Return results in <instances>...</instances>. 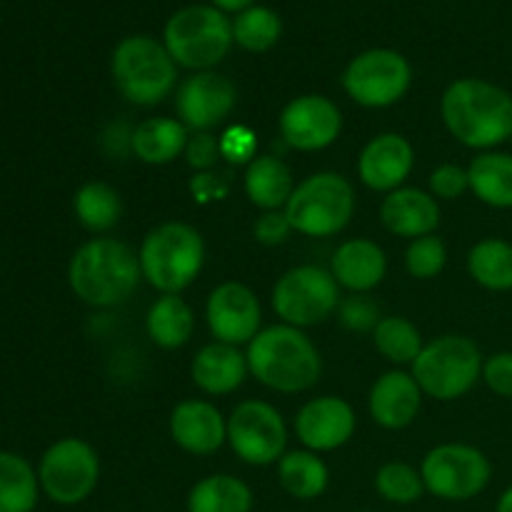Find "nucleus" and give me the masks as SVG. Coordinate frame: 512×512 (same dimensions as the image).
Masks as SVG:
<instances>
[{"instance_id":"412c9836","label":"nucleus","mask_w":512,"mask_h":512,"mask_svg":"<svg viewBox=\"0 0 512 512\" xmlns=\"http://www.w3.org/2000/svg\"><path fill=\"white\" fill-rule=\"evenodd\" d=\"M380 220L385 230L398 238H423L433 235L440 225V205L430 190L398 188L380 203Z\"/></svg>"},{"instance_id":"79ce46f5","label":"nucleus","mask_w":512,"mask_h":512,"mask_svg":"<svg viewBox=\"0 0 512 512\" xmlns=\"http://www.w3.org/2000/svg\"><path fill=\"white\" fill-rule=\"evenodd\" d=\"M220 150H223V158L230 160V163H245L248 165L250 160L255 158V135L253 130L243 128H230L225 130L223 138H220Z\"/></svg>"},{"instance_id":"f257e3e1","label":"nucleus","mask_w":512,"mask_h":512,"mask_svg":"<svg viewBox=\"0 0 512 512\" xmlns=\"http://www.w3.org/2000/svg\"><path fill=\"white\" fill-rule=\"evenodd\" d=\"M440 113L448 133L473 150H495L510 140L512 95L483 78H460L445 88Z\"/></svg>"},{"instance_id":"72a5a7b5","label":"nucleus","mask_w":512,"mask_h":512,"mask_svg":"<svg viewBox=\"0 0 512 512\" xmlns=\"http://www.w3.org/2000/svg\"><path fill=\"white\" fill-rule=\"evenodd\" d=\"M283 35V20L265 5H250L233 18V40L248 53H268Z\"/></svg>"},{"instance_id":"5701e85b","label":"nucleus","mask_w":512,"mask_h":512,"mask_svg":"<svg viewBox=\"0 0 512 512\" xmlns=\"http://www.w3.org/2000/svg\"><path fill=\"white\" fill-rule=\"evenodd\" d=\"M248 373V355L238 345L220 343V340L203 345L190 363V378L205 395L235 393L245 383Z\"/></svg>"},{"instance_id":"9d476101","label":"nucleus","mask_w":512,"mask_h":512,"mask_svg":"<svg viewBox=\"0 0 512 512\" xmlns=\"http://www.w3.org/2000/svg\"><path fill=\"white\" fill-rule=\"evenodd\" d=\"M40 490L55 505L85 503L100 480V458L90 443L80 438H60L50 445L38 463Z\"/></svg>"},{"instance_id":"c9c22d12","label":"nucleus","mask_w":512,"mask_h":512,"mask_svg":"<svg viewBox=\"0 0 512 512\" xmlns=\"http://www.w3.org/2000/svg\"><path fill=\"white\" fill-rule=\"evenodd\" d=\"M445 263H448V248L435 233L410 240L408 250H405V270L415 280L438 278Z\"/></svg>"},{"instance_id":"7ed1b4c3","label":"nucleus","mask_w":512,"mask_h":512,"mask_svg":"<svg viewBox=\"0 0 512 512\" xmlns=\"http://www.w3.org/2000/svg\"><path fill=\"white\" fill-rule=\"evenodd\" d=\"M248 368L258 383L275 393L298 395L313 388L323 373V358L305 330L270 325L248 343Z\"/></svg>"},{"instance_id":"aec40b11","label":"nucleus","mask_w":512,"mask_h":512,"mask_svg":"<svg viewBox=\"0 0 512 512\" xmlns=\"http://www.w3.org/2000/svg\"><path fill=\"white\" fill-rule=\"evenodd\" d=\"M423 390L413 373L390 370L373 383L368 395L370 418L385 430H403L418 418L423 405Z\"/></svg>"},{"instance_id":"393cba45","label":"nucleus","mask_w":512,"mask_h":512,"mask_svg":"<svg viewBox=\"0 0 512 512\" xmlns=\"http://www.w3.org/2000/svg\"><path fill=\"white\" fill-rule=\"evenodd\" d=\"M188 128L178 118H148L130 135V150L145 165H168L185 153Z\"/></svg>"},{"instance_id":"473e14b6","label":"nucleus","mask_w":512,"mask_h":512,"mask_svg":"<svg viewBox=\"0 0 512 512\" xmlns=\"http://www.w3.org/2000/svg\"><path fill=\"white\" fill-rule=\"evenodd\" d=\"M373 343L378 353L383 355L388 363L395 365H413L420 350L425 348L423 333L413 320L403 318V315H385L373 330Z\"/></svg>"},{"instance_id":"e433bc0d","label":"nucleus","mask_w":512,"mask_h":512,"mask_svg":"<svg viewBox=\"0 0 512 512\" xmlns=\"http://www.w3.org/2000/svg\"><path fill=\"white\" fill-rule=\"evenodd\" d=\"M430 195L435 200H458L470 190L468 168H460L455 163H443L430 173Z\"/></svg>"},{"instance_id":"dca6fc26","label":"nucleus","mask_w":512,"mask_h":512,"mask_svg":"<svg viewBox=\"0 0 512 512\" xmlns=\"http://www.w3.org/2000/svg\"><path fill=\"white\" fill-rule=\"evenodd\" d=\"M205 320L215 340L230 345H248L263 325L260 300L248 285L228 280L213 288L205 303Z\"/></svg>"},{"instance_id":"58836bf2","label":"nucleus","mask_w":512,"mask_h":512,"mask_svg":"<svg viewBox=\"0 0 512 512\" xmlns=\"http://www.w3.org/2000/svg\"><path fill=\"white\" fill-rule=\"evenodd\" d=\"M480 380L500 398H512V350L490 355L483 363V378Z\"/></svg>"},{"instance_id":"0eeeda50","label":"nucleus","mask_w":512,"mask_h":512,"mask_svg":"<svg viewBox=\"0 0 512 512\" xmlns=\"http://www.w3.org/2000/svg\"><path fill=\"white\" fill-rule=\"evenodd\" d=\"M283 210L295 233L330 238L348 228L353 220L355 190L345 175L323 170L300 180Z\"/></svg>"},{"instance_id":"ddd939ff","label":"nucleus","mask_w":512,"mask_h":512,"mask_svg":"<svg viewBox=\"0 0 512 512\" xmlns=\"http://www.w3.org/2000/svg\"><path fill=\"white\" fill-rule=\"evenodd\" d=\"M228 445L243 463L265 468L288 453V425L275 405L243 400L228 418Z\"/></svg>"},{"instance_id":"c03bdc74","label":"nucleus","mask_w":512,"mask_h":512,"mask_svg":"<svg viewBox=\"0 0 512 512\" xmlns=\"http://www.w3.org/2000/svg\"><path fill=\"white\" fill-rule=\"evenodd\" d=\"M495 512H512V485L500 495L498 505H495Z\"/></svg>"},{"instance_id":"4c0bfd02","label":"nucleus","mask_w":512,"mask_h":512,"mask_svg":"<svg viewBox=\"0 0 512 512\" xmlns=\"http://www.w3.org/2000/svg\"><path fill=\"white\" fill-rule=\"evenodd\" d=\"M340 323L348 330H375L380 323V310L368 295H353L348 300H340Z\"/></svg>"},{"instance_id":"37998d69","label":"nucleus","mask_w":512,"mask_h":512,"mask_svg":"<svg viewBox=\"0 0 512 512\" xmlns=\"http://www.w3.org/2000/svg\"><path fill=\"white\" fill-rule=\"evenodd\" d=\"M213 5L218 10H223V13H243V10H248L250 5H255V0H213Z\"/></svg>"},{"instance_id":"20e7f679","label":"nucleus","mask_w":512,"mask_h":512,"mask_svg":"<svg viewBox=\"0 0 512 512\" xmlns=\"http://www.w3.org/2000/svg\"><path fill=\"white\" fill-rule=\"evenodd\" d=\"M140 273L160 295H180L205 265V240L198 228L168 220L150 230L138 250Z\"/></svg>"},{"instance_id":"6e6552de","label":"nucleus","mask_w":512,"mask_h":512,"mask_svg":"<svg viewBox=\"0 0 512 512\" xmlns=\"http://www.w3.org/2000/svg\"><path fill=\"white\" fill-rule=\"evenodd\" d=\"M483 353L465 335H440L425 343L413 363V378L428 398L450 403L468 395L483 378Z\"/></svg>"},{"instance_id":"a19ab883","label":"nucleus","mask_w":512,"mask_h":512,"mask_svg":"<svg viewBox=\"0 0 512 512\" xmlns=\"http://www.w3.org/2000/svg\"><path fill=\"white\" fill-rule=\"evenodd\" d=\"M290 233H295L293 225H290L285 210H268V213L260 215L253 225V235L258 243L263 245H283L290 238Z\"/></svg>"},{"instance_id":"b1692460","label":"nucleus","mask_w":512,"mask_h":512,"mask_svg":"<svg viewBox=\"0 0 512 512\" xmlns=\"http://www.w3.org/2000/svg\"><path fill=\"white\" fill-rule=\"evenodd\" d=\"M243 188L250 203L263 210V213L283 210L295 190L293 170L288 168L285 160L275 158V155H255L245 165Z\"/></svg>"},{"instance_id":"c756f323","label":"nucleus","mask_w":512,"mask_h":512,"mask_svg":"<svg viewBox=\"0 0 512 512\" xmlns=\"http://www.w3.org/2000/svg\"><path fill=\"white\" fill-rule=\"evenodd\" d=\"M40 493L38 470L23 455L0 450V512H33Z\"/></svg>"},{"instance_id":"c85d7f7f","label":"nucleus","mask_w":512,"mask_h":512,"mask_svg":"<svg viewBox=\"0 0 512 512\" xmlns=\"http://www.w3.org/2000/svg\"><path fill=\"white\" fill-rule=\"evenodd\" d=\"M188 512H253V490L235 475H208L190 488Z\"/></svg>"},{"instance_id":"9b49d317","label":"nucleus","mask_w":512,"mask_h":512,"mask_svg":"<svg viewBox=\"0 0 512 512\" xmlns=\"http://www.w3.org/2000/svg\"><path fill=\"white\" fill-rule=\"evenodd\" d=\"M425 490L448 503H465L483 493L493 478V465L483 450L465 443H443L420 465Z\"/></svg>"},{"instance_id":"f3484780","label":"nucleus","mask_w":512,"mask_h":512,"mask_svg":"<svg viewBox=\"0 0 512 512\" xmlns=\"http://www.w3.org/2000/svg\"><path fill=\"white\" fill-rule=\"evenodd\" d=\"M355 410L348 400L335 395H320L308 400L295 415V435L305 450L313 453H333L350 443L355 433Z\"/></svg>"},{"instance_id":"4be33fe9","label":"nucleus","mask_w":512,"mask_h":512,"mask_svg":"<svg viewBox=\"0 0 512 512\" xmlns=\"http://www.w3.org/2000/svg\"><path fill=\"white\" fill-rule=\"evenodd\" d=\"M330 273L340 288L355 295H365L378 288L388 275L385 250L370 238H353L338 245L330 260Z\"/></svg>"},{"instance_id":"2f4dec72","label":"nucleus","mask_w":512,"mask_h":512,"mask_svg":"<svg viewBox=\"0 0 512 512\" xmlns=\"http://www.w3.org/2000/svg\"><path fill=\"white\" fill-rule=\"evenodd\" d=\"M468 273L480 288L493 293L512 290V243L503 238H485L468 253Z\"/></svg>"},{"instance_id":"cd10ccee","label":"nucleus","mask_w":512,"mask_h":512,"mask_svg":"<svg viewBox=\"0 0 512 512\" xmlns=\"http://www.w3.org/2000/svg\"><path fill=\"white\" fill-rule=\"evenodd\" d=\"M278 483L290 498L315 500L328 490L330 470L313 450H290L278 460Z\"/></svg>"},{"instance_id":"a878e982","label":"nucleus","mask_w":512,"mask_h":512,"mask_svg":"<svg viewBox=\"0 0 512 512\" xmlns=\"http://www.w3.org/2000/svg\"><path fill=\"white\" fill-rule=\"evenodd\" d=\"M148 338L163 350H178L195 333V313L180 295H160L145 315Z\"/></svg>"},{"instance_id":"bb28decb","label":"nucleus","mask_w":512,"mask_h":512,"mask_svg":"<svg viewBox=\"0 0 512 512\" xmlns=\"http://www.w3.org/2000/svg\"><path fill=\"white\" fill-rule=\"evenodd\" d=\"M470 193L498 210L512 208V155L485 150L468 165Z\"/></svg>"},{"instance_id":"a211bd4d","label":"nucleus","mask_w":512,"mask_h":512,"mask_svg":"<svg viewBox=\"0 0 512 512\" xmlns=\"http://www.w3.org/2000/svg\"><path fill=\"white\" fill-rule=\"evenodd\" d=\"M415 150L405 135L380 133L365 143L358 158V178L365 188L375 193H393L403 188L413 173Z\"/></svg>"},{"instance_id":"2eb2a0df","label":"nucleus","mask_w":512,"mask_h":512,"mask_svg":"<svg viewBox=\"0 0 512 512\" xmlns=\"http://www.w3.org/2000/svg\"><path fill=\"white\" fill-rule=\"evenodd\" d=\"M278 128L290 148L300 153H318L340 138L343 113L328 95L305 93L280 110Z\"/></svg>"},{"instance_id":"a18cd8bd","label":"nucleus","mask_w":512,"mask_h":512,"mask_svg":"<svg viewBox=\"0 0 512 512\" xmlns=\"http://www.w3.org/2000/svg\"><path fill=\"white\" fill-rule=\"evenodd\" d=\"M358 512H373V510H358Z\"/></svg>"},{"instance_id":"1a4fd4ad","label":"nucleus","mask_w":512,"mask_h":512,"mask_svg":"<svg viewBox=\"0 0 512 512\" xmlns=\"http://www.w3.org/2000/svg\"><path fill=\"white\" fill-rule=\"evenodd\" d=\"M340 308V285L320 265H298L285 270L273 285V310L280 323L313 328Z\"/></svg>"},{"instance_id":"423d86ee","label":"nucleus","mask_w":512,"mask_h":512,"mask_svg":"<svg viewBox=\"0 0 512 512\" xmlns=\"http://www.w3.org/2000/svg\"><path fill=\"white\" fill-rule=\"evenodd\" d=\"M233 43V20L215 5H188L170 15L163 30V45L175 65L195 73L223 63Z\"/></svg>"},{"instance_id":"6ab92c4d","label":"nucleus","mask_w":512,"mask_h":512,"mask_svg":"<svg viewBox=\"0 0 512 512\" xmlns=\"http://www.w3.org/2000/svg\"><path fill=\"white\" fill-rule=\"evenodd\" d=\"M170 435L190 455H213L228 443V420L208 400H183L170 413Z\"/></svg>"},{"instance_id":"4468645a","label":"nucleus","mask_w":512,"mask_h":512,"mask_svg":"<svg viewBox=\"0 0 512 512\" xmlns=\"http://www.w3.org/2000/svg\"><path fill=\"white\" fill-rule=\"evenodd\" d=\"M238 103L233 80L215 70H200L185 78L175 90L178 120L193 133H210L230 118Z\"/></svg>"},{"instance_id":"ea45409f","label":"nucleus","mask_w":512,"mask_h":512,"mask_svg":"<svg viewBox=\"0 0 512 512\" xmlns=\"http://www.w3.org/2000/svg\"><path fill=\"white\" fill-rule=\"evenodd\" d=\"M185 158L188 165L195 170H210L218 165V160L223 158V150H220V138H215L213 133H193L185 145Z\"/></svg>"},{"instance_id":"f8f14e48","label":"nucleus","mask_w":512,"mask_h":512,"mask_svg":"<svg viewBox=\"0 0 512 512\" xmlns=\"http://www.w3.org/2000/svg\"><path fill=\"white\" fill-rule=\"evenodd\" d=\"M413 68L398 50L370 48L355 55L343 70V90L363 108H390L408 95Z\"/></svg>"},{"instance_id":"7c9ffc66","label":"nucleus","mask_w":512,"mask_h":512,"mask_svg":"<svg viewBox=\"0 0 512 512\" xmlns=\"http://www.w3.org/2000/svg\"><path fill=\"white\" fill-rule=\"evenodd\" d=\"M73 210L85 230L103 235L118 225L123 203H120V193L113 185L103 183V180H90L75 190Z\"/></svg>"},{"instance_id":"49530a36","label":"nucleus","mask_w":512,"mask_h":512,"mask_svg":"<svg viewBox=\"0 0 512 512\" xmlns=\"http://www.w3.org/2000/svg\"><path fill=\"white\" fill-rule=\"evenodd\" d=\"M510 140H512V133H510Z\"/></svg>"},{"instance_id":"f03ea898","label":"nucleus","mask_w":512,"mask_h":512,"mask_svg":"<svg viewBox=\"0 0 512 512\" xmlns=\"http://www.w3.org/2000/svg\"><path fill=\"white\" fill-rule=\"evenodd\" d=\"M143 280L140 260L118 238H93L80 245L68 263V285L90 308H115L135 293Z\"/></svg>"},{"instance_id":"f704fd0d","label":"nucleus","mask_w":512,"mask_h":512,"mask_svg":"<svg viewBox=\"0 0 512 512\" xmlns=\"http://www.w3.org/2000/svg\"><path fill=\"white\" fill-rule=\"evenodd\" d=\"M375 490L383 500L395 505H413L423 498L425 490L423 475L408 463H385L375 475Z\"/></svg>"},{"instance_id":"39448f33","label":"nucleus","mask_w":512,"mask_h":512,"mask_svg":"<svg viewBox=\"0 0 512 512\" xmlns=\"http://www.w3.org/2000/svg\"><path fill=\"white\" fill-rule=\"evenodd\" d=\"M110 75L128 103L158 105L178 85V65L168 48L150 35H128L120 40L110 58Z\"/></svg>"}]
</instances>
